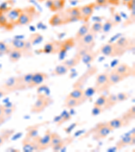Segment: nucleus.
<instances>
[{
  "label": "nucleus",
  "mask_w": 135,
  "mask_h": 152,
  "mask_svg": "<svg viewBox=\"0 0 135 152\" xmlns=\"http://www.w3.org/2000/svg\"><path fill=\"white\" fill-rule=\"evenodd\" d=\"M95 46V35L89 32L85 37L76 42V54L81 56L87 51L93 50Z\"/></svg>",
  "instance_id": "obj_1"
},
{
  "label": "nucleus",
  "mask_w": 135,
  "mask_h": 152,
  "mask_svg": "<svg viewBox=\"0 0 135 152\" xmlns=\"http://www.w3.org/2000/svg\"><path fill=\"white\" fill-rule=\"evenodd\" d=\"M39 15V12L35 7L33 6H28L22 8L21 14L18 19L17 26H27L33 23L36 16Z\"/></svg>",
  "instance_id": "obj_2"
},
{
  "label": "nucleus",
  "mask_w": 135,
  "mask_h": 152,
  "mask_svg": "<svg viewBox=\"0 0 135 152\" xmlns=\"http://www.w3.org/2000/svg\"><path fill=\"white\" fill-rule=\"evenodd\" d=\"M53 102V100L48 95L41 93L38 94L36 100L31 107V112L33 114L41 113Z\"/></svg>",
  "instance_id": "obj_3"
},
{
  "label": "nucleus",
  "mask_w": 135,
  "mask_h": 152,
  "mask_svg": "<svg viewBox=\"0 0 135 152\" xmlns=\"http://www.w3.org/2000/svg\"><path fill=\"white\" fill-rule=\"evenodd\" d=\"M10 49L18 50L21 51L24 57H33V45L28 41L21 40V39H13L8 43Z\"/></svg>",
  "instance_id": "obj_4"
},
{
  "label": "nucleus",
  "mask_w": 135,
  "mask_h": 152,
  "mask_svg": "<svg viewBox=\"0 0 135 152\" xmlns=\"http://www.w3.org/2000/svg\"><path fill=\"white\" fill-rule=\"evenodd\" d=\"M22 8H12L9 10L1 11L3 12L6 18L7 28L6 31H11L17 26L18 19L20 16Z\"/></svg>",
  "instance_id": "obj_5"
},
{
  "label": "nucleus",
  "mask_w": 135,
  "mask_h": 152,
  "mask_svg": "<svg viewBox=\"0 0 135 152\" xmlns=\"http://www.w3.org/2000/svg\"><path fill=\"white\" fill-rule=\"evenodd\" d=\"M98 51L99 54L101 53L107 57L111 58L121 57L125 53L124 51L120 50L115 43H105L101 46Z\"/></svg>",
  "instance_id": "obj_6"
},
{
  "label": "nucleus",
  "mask_w": 135,
  "mask_h": 152,
  "mask_svg": "<svg viewBox=\"0 0 135 152\" xmlns=\"http://www.w3.org/2000/svg\"><path fill=\"white\" fill-rule=\"evenodd\" d=\"M63 18L66 24L81 21L80 6L72 7V8L62 10L60 11Z\"/></svg>",
  "instance_id": "obj_7"
},
{
  "label": "nucleus",
  "mask_w": 135,
  "mask_h": 152,
  "mask_svg": "<svg viewBox=\"0 0 135 152\" xmlns=\"http://www.w3.org/2000/svg\"><path fill=\"white\" fill-rule=\"evenodd\" d=\"M51 132L50 129H47L45 132V134L43 137L36 136L35 138L32 139L35 145L36 151H44L50 148L51 141Z\"/></svg>",
  "instance_id": "obj_8"
},
{
  "label": "nucleus",
  "mask_w": 135,
  "mask_h": 152,
  "mask_svg": "<svg viewBox=\"0 0 135 152\" xmlns=\"http://www.w3.org/2000/svg\"><path fill=\"white\" fill-rule=\"evenodd\" d=\"M112 131V129L108 125L107 122H101L97 124L93 131V139L95 141H99L105 139Z\"/></svg>",
  "instance_id": "obj_9"
},
{
  "label": "nucleus",
  "mask_w": 135,
  "mask_h": 152,
  "mask_svg": "<svg viewBox=\"0 0 135 152\" xmlns=\"http://www.w3.org/2000/svg\"><path fill=\"white\" fill-rule=\"evenodd\" d=\"M110 87H111L108 81V72H102L97 76L94 86L95 93L101 94L102 93L109 90Z\"/></svg>",
  "instance_id": "obj_10"
},
{
  "label": "nucleus",
  "mask_w": 135,
  "mask_h": 152,
  "mask_svg": "<svg viewBox=\"0 0 135 152\" xmlns=\"http://www.w3.org/2000/svg\"><path fill=\"white\" fill-rule=\"evenodd\" d=\"M61 41H52L47 42L41 50H38L37 52L45 54H58L60 51Z\"/></svg>",
  "instance_id": "obj_11"
},
{
  "label": "nucleus",
  "mask_w": 135,
  "mask_h": 152,
  "mask_svg": "<svg viewBox=\"0 0 135 152\" xmlns=\"http://www.w3.org/2000/svg\"><path fill=\"white\" fill-rule=\"evenodd\" d=\"M95 6H96V4L95 2H91L90 4L80 6L81 21L84 22V23L89 22V20L91 18L93 12H94Z\"/></svg>",
  "instance_id": "obj_12"
},
{
  "label": "nucleus",
  "mask_w": 135,
  "mask_h": 152,
  "mask_svg": "<svg viewBox=\"0 0 135 152\" xmlns=\"http://www.w3.org/2000/svg\"><path fill=\"white\" fill-rule=\"evenodd\" d=\"M113 70L116 71L117 73H118L120 75H121L122 77H124V79L134 76V70L133 68L126 63L119 64L116 67L113 68Z\"/></svg>",
  "instance_id": "obj_13"
},
{
  "label": "nucleus",
  "mask_w": 135,
  "mask_h": 152,
  "mask_svg": "<svg viewBox=\"0 0 135 152\" xmlns=\"http://www.w3.org/2000/svg\"><path fill=\"white\" fill-rule=\"evenodd\" d=\"M48 77V75L45 72H36L33 73L31 83L28 86V89H33V88L42 85L47 79Z\"/></svg>",
  "instance_id": "obj_14"
},
{
  "label": "nucleus",
  "mask_w": 135,
  "mask_h": 152,
  "mask_svg": "<svg viewBox=\"0 0 135 152\" xmlns=\"http://www.w3.org/2000/svg\"><path fill=\"white\" fill-rule=\"evenodd\" d=\"M10 94L12 93L18 91V77H12L8 78L1 85Z\"/></svg>",
  "instance_id": "obj_15"
},
{
  "label": "nucleus",
  "mask_w": 135,
  "mask_h": 152,
  "mask_svg": "<svg viewBox=\"0 0 135 152\" xmlns=\"http://www.w3.org/2000/svg\"><path fill=\"white\" fill-rule=\"evenodd\" d=\"M66 0H46V6L51 12H58L63 10Z\"/></svg>",
  "instance_id": "obj_16"
},
{
  "label": "nucleus",
  "mask_w": 135,
  "mask_h": 152,
  "mask_svg": "<svg viewBox=\"0 0 135 152\" xmlns=\"http://www.w3.org/2000/svg\"><path fill=\"white\" fill-rule=\"evenodd\" d=\"M114 43L120 50L124 51L125 53L131 50L132 46L133 47L134 46V42H132V39L129 37H122L119 38Z\"/></svg>",
  "instance_id": "obj_17"
},
{
  "label": "nucleus",
  "mask_w": 135,
  "mask_h": 152,
  "mask_svg": "<svg viewBox=\"0 0 135 152\" xmlns=\"http://www.w3.org/2000/svg\"><path fill=\"white\" fill-rule=\"evenodd\" d=\"M33 73H26L25 75L18 76V91H24L28 89Z\"/></svg>",
  "instance_id": "obj_18"
},
{
  "label": "nucleus",
  "mask_w": 135,
  "mask_h": 152,
  "mask_svg": "<svg viewBox=\"0 0 135 152\" xmlns=\"http://www.w3.org/2000/svg\"><path fill=\"white\" fill-rule=\"evenodd\" d=\"M134 134H128V135L122 137L116 144L117 150H121L122 149H123L128 145H134Z\"/></svg>",
  "instance_id": "obj_19"
},
{
  "label": "nucleus",
  "mask_w": 135,
  "mask_h": 152,
  "mask_svg": "<svg viewBox=\"0 0 135 152\" xmlns=\"http://www.w3.org/2000/svg\"><path fill=\"white\" fill-rule=\"evenodd\" d=\"M76 42L74 39L72 37L64 39L61 41V47H60V51L58 54L62 57L63 55H65L66 52L70 50L71 49L75 47Z\"/></svg>",
  "instance_id": "obj_20"
},
{
  "label": "nucleus",
  "mask_w": 135,
  "mask_h": 152,
  "mask_svg": "<svg viewBox=\"0 0 135 152\" xmlns=\"http://www.w3.org/2000/svg\"><path fill=\"white\" fill-rule=\"evenodd\" d=\"M107 122L108 125L110 126V128L112 129V131H114V130H116V129L123 128V127L129 125V123H128V122L125 121L122 116L116 118L112 119L111 121H108Z\"/></svg>",
  "instance_id": "obj_21"
},
{
  "label": "nucleus",
  "mask_w": 135,
  "mask_h": 152,
  "mask_svg": "<svg viewBox=\"0 0 135 152\" xmlns=\"http://www.w3.org/2000/svg\"><path fill=\"white\" fill-rule=\"evenodd\" d=\"M99 51H93L90 50L87 51V53H85L84 55H82L81 56V62L82 63H84L85 64H91L93 62H94L95 59L97 58V56H99Z\"/></svg>",
  "instance_id": "obj_22"
},
{
  "label": "nucleus",
  "mask_w": 135,
  "mask_h": 152,
  "mask_svg": "<svg viewBox=\"0 0 135 152\" xmlns=\"http://www.w3.org/2000/svg\"><path fill=\"white\" fill-rule=\"evenodd\" d=\"M124 80V77H122L121 75H120L118 73H117L113 69L111 70V72H108V81H109L110 87L118 84L120 82L123 81Z\"/></svg>",
  "instance_id": "obj_23"
},
{
  "label": "nucleus",
  "mask_w": 135,
  "mask_h": 152,
  "mask_svg": "<svg viewBox=\"0 0 135 152\" xmlns=\"http://www.w3.org/2000/svg\"><path fill=\"white\" fill-rule=\"evenodd\" d=\"M49 24L51 26H60L62 25H65V22L63 20V18L60 12H56L51 17L49 20Z\"/></svg>",
  "instance_id": "obj_24"
},
{
  "label": "nucleus",
  "mask_w": 135,
  "mask_h": 152,
  "mask_svg": "<svg viewBox=\"0 0 135 152\" xmlns=\"http://www.w3.org/2000/svg\"><path fill=\"white\" fill-rule=\"evenodd\" d=\"M90 24L89 22L83 23L82 25L80 26V28L78 29V31L77 32L74 37V39L75 40V42L79 41L80 39H82L83 37H85L88 33H89L90 30Z\"/></svg>",
  "instance_id": "obj_25"
},
{
  "label": "nucleus",
  "mask_w": 135,
  "mask_h": 152,
  "mask_svg": "<svg viewBox=\"0 0 135 152\" xmlns=\"http://www.w3.org/2000/svg\"><path fill=\"white\" fill-rule=\"evenodd\" d=\"M85 102H83L82 100L74 99V98L67 96L65 99L63 106L66 107V108L72 109V108H74V107L80 106V105L85 104Z\"/></svg>",
  "instance_id": "obj_26"
},
{
  "label": "nucleus",
  "mask_w": 135,
  "mask_h": 152,
  "mask_svg": "<svg viewBox=\"0 0 135 152\" xmlns=\"http://www.w3.org/2000/svg\"><path fill=\"white\" fill-rule=\"evenodd\" d=\"M80 62H81V58L79 56L75 54L74 57L68 59V60H63L62 63L63 65H65L68 69L71 70L72 68L77 66Z\"/></svg>",
  "instance_id": "obj_27"
},
{
  "label": "nucleus",
  "mask_w": 135,
  "mask_h": 152,
  "mask_svg": "<svg viewBox=\"0 0 135 152\" xmlns=\"http://www.w3.org/2000/svg\"><path fill=\"white\" fill-rule=\"evenodd\" d=\"M84 91L82 89H81L80 87H75L74 89H73L72 91H71L69 95H68V97L74 98V99H80L82 100L83 102H86L87 99L85 96V93Z\"/></svg>",
  "instance_id": "obj_28"
},
{
  "label": "nucleus",
  "mask_w": 135,
  "mask_h": 152,
  "mask_svg": "<svg viewBox=\"0 0 135 152\" xmlns=\"http://www.w3.org/2000/svg\"><path fill=\"white\" fill-rule=\"evenodd\" d=\"M117 104H118V102H117L116 94H109L107 96L106 101H105V104L104 106V111L111 110Z\"/></svg>",
  "instance_id": "obj_29"
},
{
  "label": "nucleus",
  "mask_w": 135,
  "mask_h": 152,
  "mask_svg": "<svg viewBox=\"0 0 135 152\" xmlns=\"http://www.w3.org/2000/svg\"><path fill=\"white\" fill-rule=\"evenodd\" d=\"M22 144H23V149L24 151L30 152L36 151L35 145L32 139L27 138L25 137L22 141Z\"/></svg>",
  "instance_id": "obj_30"
},
{
  "label": "nucleus",
  "mask_w": 135,
  "mask_h": 152,
  "mask_svg": "<svg viewBox=\"0 0 135 152\" xmlns=\"http://www.w3.org/2000/svg\"><path fill=\"white\" fill-rule=\"evenodd\" d=\"M41 124H38L33 125V126H28V128L26 129V134L25 137L29 139H33L36 136H38L39 128L40 127Z\"/></svg>",
  "instance_id": "obj_31"
},
{
  "label": "nucleus",
  "mask_w": 135,
  "mask_h": 152,
  "mask_svg": "<svg viewBox=\"0 0 135 152\" xmlns=\"http://www.w3.org/2000/svg\"><path fill=\"white\" fill-rule=\"evenodd\" d=\"M8 55L9 61L12 63L18 62L23 57V55L21 51H20L18 50H14V49H11Z\"/></svg>",
  "instance_id": "obj_32"
},
{
  "label": "nucleus",
  "mask_w": 135,
  "mask_h": 152,
  "mask_svg": "<svg viewBox=\"0 0 135 152\" xmlns=\"http://www.w3.org/2000/svg\"><path fill=\"white\" fill-rule=\"evenodd\" d=\"M122 117L129 124L134 121L135 118V105H132L125 113L122 114Z\"/></svg>",
  "instance_id": "obj_33"
},
{
  "label": "nucleus",
  "mask_w": 135,
  "mask_h": 152,
  "mask_svg": "<svg viewBox=\"0 0 135 152\" xmlns=\"http://www.w3.org/2000/svg\"><path fill=\"white\" fill-rule=\"evenodd\" d=\"M69 70H70L65 65H63L62 63H61L60 64L58 65L57 66L54 68L52 74L55 76H58V77H61V76L66 75L69 72Z\"/></svg>",
  "instance_id": "obj_34"
},
{
  "label": "nucleus",
  "mask_w": 135,
  "mask_h": 152,
  "mask_svg": "<svg viewBox=\"0 0 135 152\" xmlns=\"http://www.w3.org/2000/svg\"><path fill=\"white\" fill-rule=\"evenodd\" d=\"M56 118H58V120H55V122L57 123L58 126H60L62 124L70 121L71 118H72V116H71V114L69 112L64 111L63 113H62V114Z\"/></svg>",
  "instance_id": "obj_35"
},
{
  "label": "nucleus",
  "mask_w": 135,
  "mask_h": 152,
  "mask_svg": "<svg viewBox=\"0 0 135 152\" xmlns=\"http://www.w3.org/2000/svg\"><path fill=\"white\" fill-rule=\"evenodd\" d=\"M43 40V37L40 33H35L31 34L28 39V41L32 45H38V44L41 43Z\"/></svg>",
  "instance_id": "obj_36"
},
{
  "label": "nucleus",
  "mask_w": 135,
  "mask_h": 152,
  "mask_svg": "<svg viewBox=\"0 0 135 152\" xmlns=\"http://www.w3.org/2000/svg\"><path fill=\"white\" fill-rule=\"evenodd\" d=\"M116 25L113 21L112 17L107 18L106 20H105V23L103 24V28H102V32L104 33H107L112 30V29L115 27Z\"/></svg>",
  "instance_id": "obj_37"
},
{
  "label": "nucleus",
  "mask_w": 135,
  "mask_h": 152,
  "mask_svg": "<svg viewBox=\"0 0 135 152\" xmlns=\"http://www.w3.org/2000/svg\"><path fill=\"white\" fill-rule=\"evenodd\" d=\"M103 28V23L101 22H95L90 26L89 31L96 35L97 33H101Z\"/></svg>",
  "instance_id": "obj_38"
},
{
  "label": "nucleus",
  "mask_w": 135,
  "mask_h": 152,
  "mask_svg": "<svg viewBox=\"0 0 135 152\" xmlns=\"http://www.w3.org/2000/svg\"><path fill=\"white\" fill-rule=\"evenodd\" d=\"M14 131L12 130H5L4 132H2L1 134H0V147L8 140L9 137L14 133Z\"/></svg>",
  "instance_id": "obj_39"
},
{
  "label": "nucleus",
  "mask_w": 135,
  "mask_h": 152,
  "mask_svg": "<svg viewBox=\"0 0 135 152\" xmlns=\"http://www.w3.org/2000/svg\"><path fill=\"white\" fill-rule=\"evenodd\" d=\"M16 111V107L14 105H11V106H6L4 105V116L6 118V120L10 118L14 112Z\"/></svg>",
  "instance_id": "obj_40"
},
{
  "label": "nucleus",
  "mask_w": 135,
  "mask_h": 152,
  "mask_svg": "<svg viewBox=\"0 0 135 152\" xmlns=\"http://www.w3.org/2000/svg\"><path fill=\"white\" fill-rule=\"evenodd\" d=\"M14 2L13 0H6L0 4V11H6L13 8Z\"/></svg>",
  "instance_id": "obj_41"
},
{
  "label": "nucleus",
  "mask_w": 135,
  "mask_h": 152,
  "mask_svg": "<svg viewBox=\"0 0 135 152\" xmlns=\"http://www.w3.org/2000/svg\"><path fill=\"white\" fill-rule=\"evenodd\" d=\"M11 49L9 48L8 43H5L4 41H0V56L4 55H8Z\"/></svg>",
  "instance_id": "obj_42"
},
{
  "label": "nucleus",
  "mask_w": 135,
  "mask_h": 152,
  "mask_svg": "<svg viewBox=\"0 0 135 152\" xmlns=\"http://www.w3.org/2000/svg\"><path fill=\"white\" fill-rule=\"evenodd\" d=\"M107 95H101L100 96L97 98V99L95 102L94 105L93 106H97L99 107H103L104 108V106L105 104V101H106Z\"/></svg>",
  "instance_id": "obj_43"
},
{
  "label": "nucleus",
  "mask_w": 135,
  "mask_h": 152,
  "mask_svg": "<svg viewBox=\"0 0 135 152\" xmlns=\"http://www.w3.org/2000/svg\"><path fill=\"white\" fill-rule=\"evenodd\" d=\"M131 14L128 16V18L126 19V20L124 22L123 24L124 26H128L130 25H132V24L134 23L135 20V10L131 11Z\"/></svg>",
  "instance_id": "obj_44"
},
{
  "label": "nucleus",
  "mask_w": 135,
  "mask_h": 152,
  "mask_svg": "<svg viewBox=\"0 0 135 152\" xmlns=\"http://www.w3.org/2000/svg\"><path fill=\"white\" fill-rule=\"evenodd\" d=\"M116 96H117V102L120 103V102H125L130 97V95L126 92H120V93H118L117 94H116Z\"/></svg>",
  "instance_id": "obj_45"
},
{
  "label": "nucleus",
  "mask_w": 135,
  "mask_h": 152,
  "mask_svg": "<svg viewBox=\"0 0 135 152\" xmlns=\"http://www.w3.org/2000/svg\"><path fill=\"white\" fill-rule=\"evenodd\" d=\"M112 18L114 21V23L115 24V25L117 26L119 24H120L122 23V17L121 15H120L119 12H113L112 14Z\"/></svg>",
  "instance_id": "obj_46"
},
{
  "label": "nucleus",
  "mask_w": 135,
  "mask_h": 152,
  "mask_svg": "<svg viewBox=\"0 0 135 152\" xmlns=\"http://www.w3.org/2000/svg\"><path fill=\"white\" fill-rule=\"evenodd\" d=\"M104 112V110L103 107H99L97 106H93L92 110V116H97Z\"/></svg>",
  "instance_id": "obj_47"
},
{
  "label": "nucleus",
  "mask_w": 135,
  "mask_h": 152,
  "mask_svg": "<svg viewBox=\"0 0 135 152\" xmlns=\"http://www.w3.org/2000/svg\"><path fill=\"white\" fill-rule=\"evenodd\" d=\"M95 3L96 4V6L101 7L106 6L108 5L107 0H95Z\"/></svg>",
  "instance_id": "obj_48"
},
{
  "label": "nucleus",
  "mask_w": 135,
  "mask_h": 152,
  "mask_svg": "<svg viewBox=\"0 0 135 152\" xmlns=\"http://www.w3.org/2000/svg\"><path fill=\"white\" fill-rule=\"evenodd\" d=\"M128 9L130 11L135 10V0H131L126 5Z\"/></svg>",
  "instance_id": "obj_49"
},
{
  "label": "nucleus",
  "mask_w": 135,
  "mask_h": 152,
  "mask_svg": "<svg viewBox=\"0 0 135 152\" xmlns=\"http://www.w3.org/2000/svg\"><path fill=\"white\" fill-rule=\"evenodd\" d=\"M9 94V92L7 91L2 86H0V99L7 96V95H8Z\"/></svg>",
  "instance_id": "obj_50"
},
{
  "label": "nucleus",
  "mask_w": 135,
  "mask_h": 152,
  "mask_svg": "<svg viewBox=\"0 0 135 152\" xmlns=\"http://www.w3.org/2000/svg\"><path fill=\"white\" fill-rule=\"evenodd\" d=\"M76 126H77V123L72 124V125H70L69 127H68V128H65L64 129V131L66 132V133L70 134L71 132H72V130L75 128Z\"/></svg>",
  "instance_id": "obj_51"
},
{
  "label": "nucleus",
  "mask_w": 135,
  "mask_h": 152,
  "mask_svg": "<svg viewBox=\"0 0 135 152\" xmlns=\"http://www.w3.org/2000/svg\"><path fill=\"white\" fill-rule=\"evenodd\" d=\"M108 4H111L113 6H117L120 4V0H107Z\"/></svg>",
  "instance_id": "obj_52"
},
{
  "label": "nucleus",
  "mask_w": 135,
  "mask_h": 152,
  "mask_svg": "<svg viewBox=\"0 0 135 152\" xmlns=\"http://www.w3.org/2000/svg\"><path fill=\"white\" fill-rule=\"evenodd\" d=\"M4 105H0V116H4Z\"/></svg>",
  "instance_id": "obj_53"
},
{
  "label": "nucleus",
  "mask_w": 135,
  "mask_h": 152,
  "mask_svg": "<svg viewBox=\"0 0 135 152\" xmlns=\"http://www.w3.org/2000/svg\"><path fill=\"white\" fill-rule=\"evenodd\" d=\"M6 121V118L4 116H0V126H1V125L4 123Z\"/></svg>",
  "instance_id": "obj_54"
},
{
  "label": "nucleus",
  "mask_w": 135,
  "mask_h": 152,
  "mask_svg": "<svg viewBox=\"0 0 135 152\" xmlns=\"http://www.w3.org/2000/svg\"><path fill=\"white\" fill-rule=\"evenodd\" d=\"M130 1H131V0H122V5H124V6H126L127 4Z\"/></svg>",
  "instance_id": "obj_55"
},
{
  "label": "nucleus",
  "mask_w": 135,
  "mask_h": 152,
  "mask_svg": "<svg viewBox=\"0 0 135 152\" xmlns=\"http://www.w3.org/2000/svg\"><path fill=\"white\" fill-rule=\"evenodd\" d=\"M37 1L39 2H40V3H42V2H43L44 1H45V0H37Z\"/></svg>",
  "instance_id": "obj_56"
}]
</instances>
